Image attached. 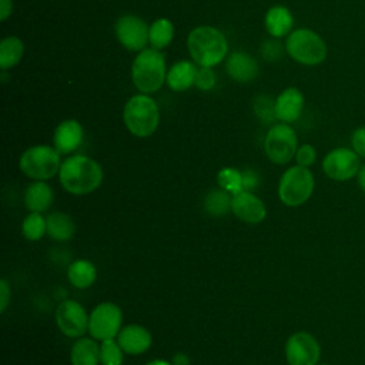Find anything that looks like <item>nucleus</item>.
I'll list each match as a JSON object with an SVG mask.
<instances>
[{
	"mask_svg": "<svg viewBox=\"0 0 365 365\" xmlns=\"http://www.w3.org/2000/svg\"><path fill=\"white\" fill-rule=\"evenodd\" d=\"M67 277L73 287L78 289H86L94 284L97 278V269L91 261L77 259L70 264L67 269Z\"/></svg>",
	"mask_w": 365,
	"mask_h": 365,
	"instance_id": "nucleus-24",
	"label": "nucleus"
},
{
	"mask_svg": "<svg viewBox=\"0 0 365 365\" xmlns=\"http://www.w3.org/2000/svg\"><path fill=\"white\" fill-rule=\"evenodd\" d=\"M294 158L297 160L298 165L309 168L317 160V150L311 144H302L298 147Z\"/></svg>",
	"mask_w": 365,
	"mask_h": 365,
	"instance_id": "nucleus-33",
	"label": "nucleus"
},
{
	"mask_svg": "<svg viewBox=\"0 0 365 365\" xmlns=\"http://www.w3.org/2000/svg\"><path fill=\"white\" fill-rule=\"evenodd\" d=\"M21 232L29 241H38L47 232V221L41 212H30L21 224Z\"/></svg>",
	"mask_w": 365,
	"mask_h": 365,
	"instance_id": "nucleus-28",
	"label": "nucleus"
},
{
	"mask_svg": "<svg viewBox=\"0 0 365 365\" xmlns=\"http://www.w3.org/2000/svg\"><path fill=\"white\" fill-rule=\"evenodd\" d=\"M145 365H174L173 362H168L165 359H153L150 362H147Z\"/></svg>",
	"mask_w": 365,
	"mask_h": 365,
	"instance_id": "nucleus-39",
	"label": "nucleus"
},
{
	"mask_svg": "<svg viewBox=\"0 0 365 365\" xmlns=\"http://www.w3.org/2000/svg\"><path fill=\"white\" fill-rule=\"evenodd\" d=\"M195 66L191 61L182 60L171 66V68L167 73L165 81L171 90L184 91L188 90L192 84H195Z\"/></svg>",
	"mask_w": 365,
	"mask_h": 365,
	"instance_id": "nucleus-20",
	"label": "nucleus"
},
{
	"mask_svg": "<svg viewBox=\"0 0 365 365\" xmlns=\"http://www.w3.org/2000/svg\"><path fill=\"white\" fill-rule=\"evenodd\" d=\"M317 365H329V364H317Z\"/></svg>",
	"mask_w": 365,
	"mask_h": 365,
	"instance_id": "nucleus-40",
	"label": "nucleus"
},
{
	"mask_svg": "<svg viewBox=\"0 0 365 365\" xmlns=\"http://www.w3.org/2000/svg\"><path fill=\"white\" fill-rule=\"evenodd\" d=\"M124 351L117 341L106 339L100 345V364L101 365H123Z\"/></svg>",
	"mask_w": 365,
	"mask_h": 365,
	"instance_id": "nucleus-30",
	"label": "nucleus"
},
{
	"mask_svg": "<svg viewBox=\"0 0 365 365\" xmlns=\"http://www.w3.org/2000/svg\"><path fill=\"white\" fill-rule=\"evenodd\" d=\"M47 234L56 241H68L76 234L73 218L63 211H53L46 217Z\"/></svg>",
	"mask_w": 365,
	"mask_h": 365,
	"instance_id": "nucleus-22",
	"label": "nucleus"
},
{
	"mask_svg": "<svg viewBox=\"0 0 365 365\" xmlns=\"http://www.w3.org/2000/svg\"><path fill=\"white\" fill-rule=\"evenodd\" d=\"M19 167L23 174L34 181L50 180L60 171V153L50 145L30 147L21 154Z\"/></svg>",
	"mask_w": 365,
	"mask_h": 365,
	"instance_id": "nucleus-7",
	"label": "nucleus"
},
{
	"mask_svg": "<svg viewBox=\"0 0 365 365\" xmlns=\"http://www.w3.org/2000/svg\"><path fill=\"white\" fill-rule=\"evenodd\" d=\"M285 50L292 60L304 66H318L327 58L324 38L309 29H298L288 34Z\"/></svg>",
	"mask_w": 365,
	"mask_h": 365,
	"instance_id": "nucleus-5",
	"label": "nucleus"
},
{
	"mask_svg": "<svg viewBox=\"0 0 365 365\" xmlns=\"http://www.w3.org/2000/svg\"><path fill=\"white\" fill-rule=\"evenodd\" d=\"M58 177L66 191L74 195H84L100 187L103 168L93 158L76 154L61 163Z\"/></svg>",
	"mask_w": 365,
	"mask_h": 365,
	"instance_id": "nucleus-1",
	"label": "nucleus"
},
{
	"mask_svg": "<svg viewBox=\"0 0 365 365\" xmlns=\"http://www.w3.org/2000/svg\"><path fill=\"white\" fill-rule=\"evenodd\" d=\"M71 365H98L100 346L91 338H77L70 351Z\"/></svg>",
	"mask_w": 365,
	"mask_h": 365,
	"instance_id": "nucleus-23",
	"label": "nucleus"
},
{
	"mask_svg": "<svg viewBox=\"0 0 365 365\" xmlns=\"http://www.w3.org/2000/svg\"><path fill=\"white\" fill-rule=\"evenodd\" d=\"M10 298H11V291H10V285L9 282L3 278L0 281V312H4L6 308L10 304Z\"/></svg>",
	"mask_w": 365,
	"mask_h": 365,
	"instance_id": "nucleus-35",
	"label": "nucleus"
},
{
	"mask_svg": "<svg viewBox=\"0 0 365 365\" xmlns=\"http://www.w3.org/2000/svg\"><path fill=\"white\" fill-rule=\"evenodd\" d=\"M361 157L348 147H338L327 153L322 160V171L334 181H348L358 175Z\"/></svg>",
	"mask_w": 365,
	"mask_h": 365,
	"instance_id": "nucleus-10",
	"label": "nucleus"
},
{
	"mask_svg": "<svg viewBox=\"0 0 365 365\" xmlns=\"http://www.w3.org/2000/svg\"><path fill=\"white\" fill-rule=\"evenodd\" d=\"M187 46L190 56L201 67L217 66L224 60L228 51L225 36L211 26H200L191 30Z\"/></svg>",
	"mask_w": 365,
	"mask_h": 365,
	"instance_id": "nucleus-2",
	"label": "nucleus"
},
{
	"mask_svg": "<svg viewBox=\"0 0 365 365\" xmlns=\"http://www.w3.org/2000/svg\"><path fill=\"white\" fill-rule=\"evenodd\" d=\"M54 194L51 187L44 181L31 182L24 192V204L30 212H43L53 204Z\"/></svg>",
	"mask_w": 365,
	"mask_h": 365,
	"instance_id": "nucleus-19",
	"label": "nucleus"
},
{
	"mask_svg": "<svg viewBox=\"0 0 365 365\" xmlns=\"http://www.w3.org/2000/svg\"><path fill=\"white\" fill-rule=\"evenodd\" d=\"M264 23L267 31L272 37H284L285 34H289L294 24V17L285 6H274L267 11Z\"/></svg>",
	"mask_w": 365,
	"mask_h": 365,
	"instance_id": "nucleus-21",
	"label": "nucleus"
},
{
	"mask_svg": "<svg viewBox=\"0 0 365 365\" xmlns=\"http://www.w3.org/2000/svg\"><path fill=\"white\" fill-rule=\"evenodd\" d=\"M217 182L222 190H225L231 195H235V194L244 191L242 173L232 167L221 168L217 174Z\"/></svg>",
	"mask_w": 365,
	"mask_h": 365,
	"instance_id": "nucleus-27",
	"label": "nucleus"
},
{
	"mask_svg": "<svg viewBox=\"0 0 365 365\" xmlns=\"http://www.w3.org/2000/svg\"><path fill=\"white\" fill-rule=\"evenodd\" d=\"M148 31L145 21L137 16H123L115 23V34L118 41L131 51H141L148 41Z\"/></svg>",
	"mask_w": 365,
	"mask_h": 365,
	"instance_id": "nucleus-13",
	"label": "nucleus"
},
{
	"mask_svg": "<svg viewBox=\"0 0 365 365\" xmlns=\"http://www.w3.org/2000/svg\"><path fill=\"white\" fill-rule=\"evenodd\" d=\"M356 181H358L359 188L365 192V164L361 165V168L358 171V175H356Z\"/></svg>",
	"mask_w": 365,
	"mask_h": 365,
	"instance_id": "nucleus-38",
	"label": "nucleus"
},
{
	"mask_svg": "<svg viewBox=\"0 0 365 365\" xmlns=\"http://www.w3.org/2000/svg\"><path fill=\"white\" fill-rule=\"evenodd\" d=\"M351 145L352 150L365 158V127H358L351 135Z\"/></svg>",
	"mask_w": 365,
	"mask_h": 365,
	"instance_id": "nucleus-34",
	"label": "nucleus"
},
{
	"mask_svg": "<svg viewBox=\"0 0 365 365\" xmlns=\"http://www.w3.org/2000/svg\"><path fill=\"white\" fill-rule=\"evenodd\" d=\"M231 211L237 218L248 224H258L267 217L265 204L251 191H241L232 195Z\"/></svg>",
	"mask_w": 365,
	"mask_h": 365,
	"instance_id": "nucleus-14",
	"label": "nucleus"
},
{
	"mask_svg": "<svg viewBox=\"0 0 365 365\" xmlns=\"http://www.w3.org/2000/svg\"><path fill=\"white\" fill-rule=\"evenodd\" d=\"M231 200L232 197H230V192H227L222 188L211 191L205 198L207 212L215 217L227 214V211L231 208Z\"/></svg>",
	"mask_w": 365,
	"mask_h": 365,
	"instance_id": "nucleus-29",
	"label": "nucleus"
},
{
	"mask_svg": "<svg viewBox=\"0 0 365 365\" xmlns=\"http://www.w3.org/2000/svg\"><path fill=\"white\" fill-rule=\"evenodd\" d=\"M285 358L288 365H317L321 358L319 342L309 332H294L285 342Z\"/></svg>",
	"mask_w": 365,
	"mask_h": 365,
	"instance_id": "nucleus-11",
	"label": "nucleus"
},
{
	"mask_svg": "<svg viewBox=\"0 0 365 365\" xmlns=\"http://www.w3.org/2000/svg\"><path fill=\"white\" fill-rule=\"evenodd\" d=\"M123 312L114 302H101L90 314L88 332L94 339H113L121 331Z\"/></svg>",
	"mask_w": 365,
	"mask_h": 365,
	"instance_id": "nucleus-9",
	"label": "nucleus"
},
{
	"mask_svg": "<svg viewBox=\"0 0 365 365\" xmlns=\"http://www.w3.org/2000/svg\"><path fill=\"white\" fill-rule=\"evenodd\" d=\"M261 51L267 60H275L281 54V44L275 43V41H267L264 44V47L261 48Z\"/></svg>",
	"mask_w": 365,
	"mask_h": 365,
	"instance_id": "nucleus-36",
	"label": "nucleus"
},
{
	"mask_svg": "<svg viewBox=\"0 0 365 365\" xmlns=\"http://www.w3.org/2000/svg\"><path fill=\"white\" fill-rule=\"evenodd\" d=\"M225 68H227V73L235 81H241V83L251 81L258 74V64L255 58L242 51L232 53L227 60Z\"/></svg>",
	"mask_w": 365,
	"mask_h": 365,
	"instance_id": "nucleus-18",
	"label": "nucleus"
},
{
	"mask_svg": "<svg viewBox=\"0 0 365 365\" xmlns=\"http://www.w3.org/2000/svg\"><path fill=\"white\" fill-rule=\"evenodd\" d=\"M264 148L268 158L275 164L289 163L298 150V137L291 125L279 123L272 125L264 140Z\"/></svg>",
	"mask_w": 365,
	"mask_h": 365,
	"instance_id": "nucleus-8",
	"label": "nucleus"
},
{
	"mask_svg": "<svg viewBox=\"0 0 365 365\" xmlns=\"http://www.w3.org/2000/svg\"><path fill=\"white\" fill-rule=\"evenodd\" d=\"M88 319L84 307L74 299L63 301L56 309L57 327L68 338H81L88 331Z\"/></svg>",
	"mask_w": 365,
	"mask_h": 365,
	"instance_id": "nucleus-12",
	"label": "nucleus"
},
{
	"mask_svg": "<svg viewBox=\"0 0 365 365\" xmlns=\"http://www.w3.org/2000/svg\"><path fill=\"white\" fill-rule=\"evenodd\" d=\"M123 120L127 130L140 138L150 137L158 127L160 110L147 94L133 96L124 106Z\"/></svg>",
	"mask_w": 365,
	"mask_h": 365,
	"instance_id": "nucleus-3",
	"label": "nucleus"
},
{
	"mask_svg": "<svg viewBox=\"0 0 365 365\" xmlns=\"http://www.w3.org/2000/svg\"><path fill=\"white\" fill-rule=\"evenodd\" d=\"M304 108V94L297 87H288L275 100V118L281 123H294Z\"/></svg>",
	"mask_w": 365,
	"mask_h": 365,
	"instance_id": "nucleus-16",
	"label": "nucleus"
},
{
	"mask_svg": "<svg viewBox=\"0 0 365 365\" xmlns=\"http://www.w3.org/2000/svg\"><path fill=\"white\" fill-rule=\"evenodd\" d=\"M117 342L123 348V351L128 355H140L150 349L153 344L151 332L138 324H130L117 335Z\"/></svg>",
	"mask_w": 365,
	"mask_h": 365,
	"instance_id": "nucleus-15",
	"label": "nucleus"
},
{
	"mask_svg": "<svg viewBox=\"0 0 365 365\" xmlns=\"http://www.w3.org/2000/svg\"><path fill=\"white\" fill-rule=\"evenodd\" d=\"M174 36V26L173 23L165 19H157L151 26H150V31H148V41L153 46V48L155 50H163L165 48Z\"/></svg>",
	"mask_w": 365,
	"mask_h": 365,
	"instance_id": "nucleus-26",
	"label": "nucleus"
},
{
	"mask_svg": "<svg viewBox=\"0 0 365 365\" xmlns=\"http://www.w3.org/2000/svg\"><path fill=\"white\" fill-rule=\"evenodd\" d=\"M13 3L11 0H0V20L4 21L11 14Z\"/></svg>",
	"mask_w": 365,
	"mask_h": 365,
	"instance_id": "nucleus-37",
	"label": "nucleus"
},
{
	"mask_svg": "<svg viewBox=\"0 0 365 365\" xmlns=\"http://www.w3.org/2000/svg\"><path fill=\"white\" fill-rule=\"evenodd\" d=\"M254 110L259 118H262L265 121H271L275 117V101H272L271 98H268L265 96H259L255 100Z\"/></svg>",
	"mask_w": 365,
	"mask_h": 365,
	"instance_id": "nucleus-31",
	"label": "nucleus"
},
{
	"mask_svg": "<svg viewBox=\"0 0 365 365\" xmlns=\"http://www.w3.org/2000/svg\"><path fill=\"white\" fill-rule=\"evenodd\" d=\"M83 143V127L76 120L61 121L53 134V147L60 154L76 151Z\"/></svg>",
	"mask_w": 365,
	"mask_h": 365,
	"instance_id": "nucleus-17",
	"label": "nucleus"
},
{
	"mask_svg": "<svg viewBox=\"0 0 365 365\" xmlns=\"http://www.w3.org/2000/svg\"><path fill=\"white\" fill-rule=\"evenodd\" d=\"M315 188V178L309 168L302 165L289 167L278 184V197L287 207H299L305 204Z\"/></svg>",
	"mask_w": 365,
	"mask_h": 365,
	"instance_id": "nucleus-6",
	"label": "nucleus"
},
{
	"mask_svg": "<svg viewBox=\"0 0 365 365\" xmlns=\"http://www.w3.org/2000/svg\"><path fill=\"white\" fill-rule=\"evenodd\" d=\"M24 44L16 36H7L0 41V68L14 67L23 57Z\"/></svg>",
	"mask_w": 365,
	"mask_h": 365,
	"instance_id": "nucleus-25",
	"label": "nucleus"
},
{
	"mask_svg": "<svg viewBox=\"0 0 365 365\" xmlns=\"http://www.w3.org/2000/svg\"><path fill=\"white\" fill-rule=\"evenodd\" d=\"M131 77L134 86L144 94L155 93L165 81V60L160 50L144 48L133 61Z\"/></svg>",
	"mask_w": 365,
	"mask_h": 365,
	"instance_id": "nucleus-4",
	"label": "nucleus"
},
{
	"mask_svg": "<svg viewBox=\"0 0 365 365\" xmlns=\"http://www.w3.org/2000/svg\"><path fill=\"white\" fill-rule=\"evenodd\" d=\"M195 86L202 90L208 91L215 86V74L211 70V67H200L197 68L195 74Z\"/></svg>",
	"mask_w": 365,
	"mask_h": 365,
	"instance_id": "nucleus-32",
	"label": "nucleus"
}]
</instances>
